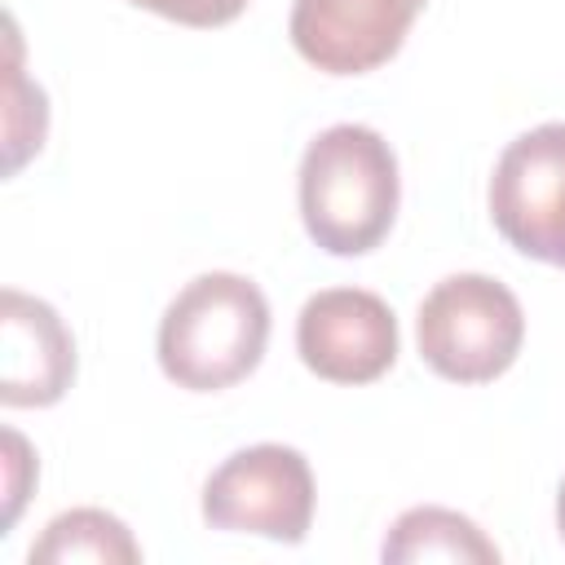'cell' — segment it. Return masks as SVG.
<instances>
[{"label": "cell", "instance_id": "6da1fadb", "mask_svg": "<svg viewBox=\"0 0 565 565\" xmlns=\"http://www.w3.org/2000/svg\"><path fill=\"white\" fill-rule=\"evenodd\" d=\"M402 181L393 146L366 124L318 132L300 159V216L331 256H362L384 243L397 216Z\"/></svg>", "mask_w": 565, "mask_h": 565}, {"label": "cell", "instance_id": "7a4b0ae2", "mask_svg": "<svg viewBox=\"0 0 565 565\" xmlns=\"http://www.w3.org/2000/svg\"><path fill=\"white\" fill-rule=\"evenodd\" d=\"M269 340V300L243 274H199L159 318V366L190 393H216L256 371Z\"/></svg>", "mask_w": 565, "mask_h": 565}, {"label": "cell", "instance_id": "3957f363", "mask_svg": "<svg viewBox=\"0 0 565 565\" xmlns=\"http://www.w3.org/2000/svg\"><path fill=\"white\" fill-rule=\"evenodd\" d=\"M424 362L455 384H486L503 375L525 340L521 300L490 274L441 278L415 318Z\"/></svg>", "mask_w": 565, "mask_h": 565}, {"label": "cell", "instance_id": "277c9868", "mask_svg": "<svg viewBox=\"0 0 565 565\" xmlns=\"http://www.w3.org/2000/svg\"><path fill=\"white\" fill-rule=\"evenodd\" d=\"M203 516L216 530L300 543L313 521L309 459L278 441L234 450L203 486Z\"/></svg>", "mask_w": 565, "mask_h": 565}, {"label": "cell", "instance_id": "5b68a950", "mask_svg": "<svg viewBox=\"0 0 565 565\" xmlns=\"http://www.w3.org/2000/svg\"><path fill=\"white\" fill-rule=\"evenodd\" d=\"M490 221L521 256L565 269V124H539L499 154Z\"/></svg>", "mask_w": 565, "mask_h": 565}, {"label": "cell", "instance_id": "8992f818", "mask_svg": "<svg viewBox=\"0 0 565 565\" xmlns=\"http://www.w3.org/2000/svg\"><path fill=\"white\" fill-rule=\"evenodd\" d=\"M300 362L331 384H371L397 358L393 309L362 287H327L296 318Z\"/></svg>", "mask_w": 565, "mask_h": 565}, {"label": "cell", "instance_id": "52a82bcc", "mask_svg": "<svg viewBox=\"0 0 565 565\" xmlns=\"http://www.w3.org/2000/svg\"><path fill=\"white\" fill-rule=\"evenodd\" d=\"M428 0H296L291 44L327 75H362L384 66Z\"/></svg>", "mask_w": 565, "mask_h": 565}, {"label": "cell", "instance_id": "ba28073f", "mask_svg": "<svg viewBox=\"0 0 565 565\" xmlns=\"http://www.w3.org/2000/svg\"><path fill=\"white\" fill-rule=\"evenodd\" d=\"M0 335V402L53 406L75 380V340L57 309L18 287H4Z\"/></svg>", "mask_w": 565, "mask_h": 565}, {"label": "cell", "instance_id": "9c48e42d", "mask_svg": "<svg viewBox=\"0 0 565 565\" xmlns=\"http://www.w3.org/2000/svg\"><path fill=\"white\" fill-rule=\"evenodd\" d=\"M384 561L402 565V561H499V547L459 512L450 508H411L393 521L388 539H384Z\"/></svg>", "mask_w": 565, "mask_h": 565}, {"label": "cell", "instance_id": "30bf717a", "mask_svg": "<svg viewBox=\"0 0 565 565\" xmlns=\"http://www.w3.org/2000/svg\"><path fill=\"white\" fill-rule=\"evenodd\" d=\"M49 565V561H141V547L132 543L128 525L102 508H71L62 516H53L40 534V543L31 547V565Z\"/></svg>", "mask_w": 565, "mask_h": 565}, {"label": "cell", "instance_id": "8fae6325", "mask_svg": "<svg viewBox=\"0 0 565 565\" xmlns=\"http://www.w3.org/2000/svg\"><path fill=\"white\" fill-rule=\"evenodd\" d=\"M128 4L150 9L181 26H225L247 9V0H128Z\"/></svg>", "mask_w": 565, "mask_h": 565}, {"label": "cell", "instance_id": "7c38bea8", "mask_svg": "<svg viewBox=\"0 0 565 565\" xmlns=\"http://www.w3.org/2000/svg\"><path fill=\"white\" fill-rule=\"evenodd\" d=\"M4 450H9V512H4V525H13V516H18V508H22V468H26V441L9 428L4 433Z\"/></svg>", "mask_w": 565, "mask_h": 565}, {"label": "cell", "instance_id": "4fadbf2b", "mask_svg": "<svg viewBox=\"0 0 565 565\" xmlns=\"http://www.w3.org/2000/svg\"><path fill=\"white\" fill-rule=\"evenodd\" d=\"M556 525H561V539H565V481H561V494H556Z\"/></svg>", "mask_w": 565, "mask_h": 565}]
</instances>
